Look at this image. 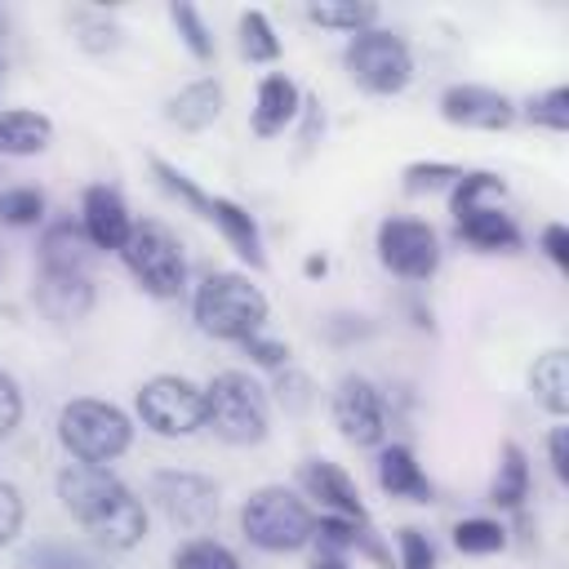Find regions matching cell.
<instances>
[{"mask_svg": "<svg viewBox=\"0 0 569 569\" xmlns=\"http://www.w3.org/2000/svg\"><path fill=\"white\" fill-rule=\"evenodd\" d=\"M547 453H551V471H556V480H569V427H551V436H547Z\"/></svg>", "mask_w": 569, "mask_h": 569, "instance_id": "b9f144b4", "label": "cell"}, {"mask_svg": "<svg viewBox=\"0 0 569 569\" xmlns=\"http://www.w3.org/2000/svg\"><path fill=\"white\" fill-rule=\"evenodd\" d=\"M298 107H302V93H298V84H293L284 71L262 76V80H258V98H253V133H258V138L280 133V129L298 116Z\"/></svg>", "mask_w": 569, "mask_h": 569, "instance_id": "d6986e66", "label": "cell"}, {"mask_svg": "<svg viewBox=\"0 0 569 569\" xmlns=\"http://www.w3.org/2000/svg\"><path fill=\"white\" fill-rule=\"evenodd\" d=\"M80 227H84V236H89L93 249L120 253L124 240H129V231H133V218H129L120 191L107 187V182H98V187H84V196H80Z\"/></svg>", "mask_w": 569, "mask_h": 569, "instance_id": "4fadbf2b", "label": "cell"}, {"mask_svg": "<svg viewBox=\"0 0 569 569\" xmlns=\"http://www.w3.org/2000/svg\"><path fill=\"white\" fill-rule=\"evenodd\" d=\"M453 227H458V240H467L480 253H511V249H520V227L511 222V213L502 204L462 209V213H453Z\"/></svg>", "mask_w": 569, "mask_h": 569, "instance_id": "9a60e30c", "label": "cell"}, {"mask_svg": "<svg viewBox=\"0 0 569 569\" xmlns=\"http://www.w3.org/2000/svg\"><path fill=\"white\" fill-rule=\"evenodd\" d=\"M529 387H533V400H538L547 413L565 418V413H569V356H565V351L538 356L533 369H529Z\"/></svg>", "mask_w": 569, "mask_h": 569, "instance_id": "603a6c76", "label": "cell"}, {"mask_svg": "<svg viewBox=\"0 0 569 569\" xmlns=\"http://www.w3.org/2000/svg\"><path fill=\"white\" fill-rule=\"evenodd\" d=\"M240 53H244L249 62H276V58H280L276 27L267 22V13H262V9L240 13Z\"/></svg>", "mask_w": 569, "mask_h": 569, "instance_id": "83f0119b", "label": "cell"}, {"mask_svg": "<svg viewBox=\"0 0 569 569\" xmlns=\"http://www.w3.org/2000/svg\"><path fill=\"white\" fill-rule=\"evenodd\" d=\"M267 422H271L267 391L249 373H240V369L213 373V382L204 387V427H213L218 440L258 445L267 436Z\"/></svg>", "mask_w": 569, "mask_h": 569, "instance_id": "277c9868", "label": "cell"}, {"mask_svg": "<svg viewBox=\"0 0 569 569\" xmlns=\"http://www.w3.org/2000/svg\"><path fill=\"white\" fill-rule=\"evenodd\" d=\"M307 18L316 27H329V31H369L378 22V4H365V0H316L307 4Z\"/></svg>", "mask_w": 569, "mask_h": 569, "instance_id": "d4e9b609", "label": "cell"}, {"mask_svg": "<svg viewBox=\"0 0 569 569\" xmlns=\"http://www.w3.org/2000/svg\"><path fill=\"white\" fill-rule=\"evenodd\" d=\"M240 347H244V356H249L253 365H262V369H284V365H289V347H284V342H271V338H262V333L244 338Z\"/></svg>", "mask_w": 569, "mask_h": 569, "instance_id": "ab89813d", "label": "cell"}, {"mask_svg": "<svg viewBox=\"0 0 569 569\" xmlns=\"http://www.w3.org/2000/svg\"><path fill=\"white\" fill-rule=\"evenodd\" d=\"M151 173L160 178V187H164V191H173L178 200H187L191 209H200V213H204L209 196H204V191H200V187H196V182H191V178H187L182 169H173L169 160H160V156H156V160H151Z\"/></svg>", "mask_w": 569, "mask_h": 569, "instance_id": "e575fe53", "label": "cell"}, {"mask_svg": "<svg viewBox=\"0 0 569 569\" xmlns=\"http://www.w3.org/2000/svg\"><path fill=\"white\" fill-rule=\"evenodd\" d=\"M538 244H542V253H547L560 271H569V227H565V222H547L542 236H538Z\"/></svg>", "mask_w": 569, "mask_h": 569, "instance_id": "60d3db41", "label": "cell"}, {"mask_svg": "<svg viewBox=\"0 0 569 569\" xmlns=\"http://www.w3.org/2000/svg\"><path fill=\"white\" fill-rule=\"evenodd\" d=\"M151 498L169 516V525H178L196 538L218 520V489H213V480H204L196 471H156Z\"/></svg>", "mask_w": 569, "mask_h": 569, "instance_id": "30bf717a", "label": "cell"}, {"mask_svg": "<svg viewBox=\"0 0 569 569\" xmlns=\"http://www.w3.org/2000/svg\"><path fill=\"white\" fill-rule=\"evenodd\" d=\"M396 547H400V569H436V547H431V538L422 529L405 525L396 533Z\"/></svg>", "mask_w": 569, "mask_h": 569, "instance_id": "d590c367", "label": "cell"}, {"mask_svg": "<svg viewBox=\"0 0 569 569\" xmlns=\"http://www.w3.org/2000/svg\"><path fill=\"white\" fill-rule=\"evenodd\" d=\"M525 116H529V124H542V129H551V133H565V129H569V89L556 84V89H547V93H533V98L525 102Z\"/></svg>", "mask_w": 569, "mask_h": 569, "instance_id": "1f68e13d", "label": "cell"}, {"mask_svg": "<svg viewBox=\"0 0 569 569\" xmlns=\"http://www.w3.org/2000/svg\"><path fill=\"white\" fill-rule=\"evenodd\" d=\"M164 116L178 124V129H209L218 116H222V84L218 80H191L182 84L169 102H164Z\"/></svg>", "mask_w": 569, "mask_h": 569, "instance_id": "44dd1931", "label": "cell"}, {"mask_svg": "<svg viewBox=\"0 0 569 569\" xmlns=\"http://www.w3.org/2000/svg\"><path fill=\"white\" fill-rule=\"evenodd\" d=\"M240 529L244 538L258 547V551H298L311 542V529H316V516L311 507L284 489V485H262L244 498L240 507Z\"/></svg>", "mask_w": 569, "mask_h": 569, "instance_id": "5b68a950", "label": "cell"}, {"mask_svg": "<svg viewBox=\"0 0 569 569\" xmlns=\"http://www.w3.org/2000/svg\"><path fill=\"white\" fill-rule=\"evenodd\" d=\"M120 262L142 284V293H151V298H178L182 284H187L182 244L164 222H151V218L133 222V231H129V240L120 249Z\"/></svg>", "mask_w": 569, "mask_h": 569, "instance_id": "8992f818", "label": "cell"}, {"mask_svg": "<svg viewBox=\"0 0 569 569\" xmlns=\"http://www.w3.org/2000/svg\"><path fill=\"white\" fill-rule=\"evenodd\" d=\"M53 142V120L40 111H0V156H40Z\"/></svg>", "mask_w": 569, "mask_h": 569, "instance_id": "7402d4cb", "label": "cell"}, {"mask_svg": "<svg viewBox=\"0 0 569 569\" xmlns=\"http://www.w3.org/2000/svg\"><path fill=\"white\" fill-rule=\"evenodd\" d=\"M458 164H445V160H418L405 169V191L409 196H422V191H440V187H453L458 182Z\"/></svg>", "mask_w": 569, "mask_h": 569, "instance_id": "836d02e7", "label": "cell"}, {"mask_svg": "<svg viewBox=\"0 0 569 569\" xmlns=\"http://www.w3.org/2000/svg\"><path fill=\"white\" fill-rule=\"evenodd\" d=\"M502 178L489 173V169H476V173H458V182L449 187V213H462V209H476V204H498L502 200Z\"/></svg>", "mask_w": 569, "mask_h": 569, "instance_id": "484cf974", "label": "cell"}, {"mask_svg": "<svg viewBox=\"0 0 569 569\" xmlns=\"http://www.w3.org/2000/svg\"><path fill=\"white\" fill-rule=\"evenodd\" d=\"M342 67L347 76L365 89V93H378V98H391L400 89H409L413 80V53L400 36L382 31V27H369V31H356L342 49Z\"/></svg>", "mask_w": 569, "mask_h": 569, "instance_id": "52a82bcc", "label": "cell"}, {"mask_svg": "<svg viewBox=\"0 0 569 569\" xmlns=\"http://www.w3.org/2000/svg\"><path fill=\"white\" fill-rule=\"evenodd\" d=\"M22 493L9 485V480H0V547H9L13 538H18V529H22Z\"/></svg>", "mask_w": 569, "mask_h": 569, "instance_id": "f35d334b", "label": "cell"}, {"mask_svg": "<svg viewBox=\"0 0 569 569\" xmlns=\"http://www.w3.org/2000/svg\"><path fill=\"white\" fill-rule=\"evenodd\" d=\"M89 258H93V244H89V236H84L80 222H53V227H44V236H40V271L84 276L89 271Z\"/></svg>", "mask_w": 569, "mask_h": 569, "instance_id": "ffe728a7", "label": "cell"}, {"mask_svg": "<svg viewBox=\"0 0 569 569\" xmlns=\"http://www.w3.org/2000/svg\"><path fill=\"white\" fill-rule=\"evenodd\" d=\"M173 569H240V560L213 538H191L173 551Z\"/></svg>", "mask_w": 569, "mask_h": 569, "instance_id": "4dcf8cb0", "label": "cell"}, {"mask_svg": "<svg viewBox=\"0 0 569 569\" xmlns=\"http://www.w3.org/2000/svg\"><path fill=\"white\" fill-rule=\"evenodd\" d=\"M191 316L209 338L244 342L267 325V293L240 271H213L191 298Z\"/></svg>", "mask_w": 569, "mask_h": 569, "instance_id": "7a4b0ae2", "label": "cell"}, {"mask_svg": "<svg viewBox=\"0 0 569 569\" xmlns=\"http://www.w3.org/2000/svg\"><path fill=\"white\" fill-rule=\"evenodd\" d=\"M18 569H98V560L71 542H36L22 551Z\"/></svg>", "mask_w": 569, "mask_h": 569, "instance_id": "f1b7e54d", "label": "cell"}, {"mask_svg": "<svg viewBox=\"0 0 569 569\" xmlns=\"http://www.w3.org/2000/svg\"><path fill=\"white\" fill-rule=\"evenodd\" d=\"M200 218H209L218 231H222V240L249 262V267H267V253H262V231H258V222H253V213L249 209H240L236 200H227V196H209V204H204V213Z\"/></svg>", "mask_w": 569, "mask_h": 569, "instance_id": "ac0fdd59", "label": "cell"}, {"mask_svg": "<svg viewBox=\"0 0 569 569\" xmlns=\"http://www.w3.org/2000/svg\"><path fill=\"white\" fill-rule=\"evenodd\" d=\"M76 22L84 27L80 44H84L89 53H107V49L120 44V27H116V22H107V18H89V13H76Z\"/></svg>", "mask_w": 569, "mask_h": 569, "instance_id": "8d00e7d4", "label": "cell"}, {"mask_svg": "<svg viewBox=\"0 0 569 569\" xmlns=\"http://www.w3.org/2000/svg\"><path fill=\"white\" fill-rule=\"evenodd\" d=\"M311 569H347V556H325V551H316Z\"/></svg>", "mask_w": 569, "mask_h": 569, "instance_id": "7bdbcfd3", "label": "cell"}, {"mask_svg": "<svg viewBox=\"0 0 569 569\" xmlns=\"http://www.w3.org/2000/svg\"><path fill=\"white\" fill-rule=\"evenodd\" d=\"M333 427L342 431L347 445L356 449H373L382 445L387 436V405H382V391L360 378V373H347L338 387H333Z\"/></svg>", "mask_w": 569, "mask_h": 569, "instance_id": "8fae6325", "label": "cell"}, {"mask_svg": "<svg viewBox=\"0 0 569 569\" xmlns=\"http://www.w3.org/2000/svg\"><path fill=\"white\" fill-rule=\"evenodd\" d=\"M373 476H378V485L391 498H409V502H431L436 498V489H431V480L418 467V458H413L409 445H382L378 449V462H373Z\"/></svg>", "mask_w": 569, "mask_h": 569, "instance_id": "e0dca14e", "label": "cell"}, {"mask_svg": "<svg viewBox=\"0 0 569 569\" xmlns=\"http://www.w3.org/2000/svg\"><path fill=\"white\" fill-rule=\"evenodd\" d=\"M529 498V458L516 440L502 445V462H498V476L489 485V502L502 507V511H516L520 502Z\"/></svg>", "mask_w": 569, "mask_h": 569, "instance_id": "cb8c5ba5", "label": "cell"}, {"mask_svg": "<svg viewBox=\"0 0 569 569\" xmlns=\"http://www.w3.org/2000/svg\"><path fill=\"white\" fill-rule=\"evenodd\" d=\"M36 307L49 320H84L93 307V284H89V276H71V271H40Z\"/></svg>", "mask_w": 569, "mask_h": 569, "instance_id": "2e32d148", "label": "cell"}, {"mask_svg": "<svg viewBox=\"0 0 569 569\" xmlns=\"http://www.w3.org/2000/svg\"><path fill=\"white\" fill-rule=\"evenodd\" d=\"M58 440H62V449H67L76 462L107 467V462H116V458L129 449L133 422H129L124 409H116L111 400L80 396V400H67V405L58 409Z\"/></svg>", "mask_w": 569, "mask_h": 569, "instance_id": "3957f363", "label": "cell"}, {"mask_svg": "<svg viewBox=\"0 0 569 569\" xmlns=\"http://www.w3.org/2000/svg\"><path fill=\"white\" fill-rule=\"evenodd\" d=\"M44 191L36 187H4L0 191V222L4 227H36L44 218Z\"/></svg>", "mask_w": 569, "mask_h": 569, "instance_id": "f546056e", "label": "cell"}, {"mask_svg": "<svg viewBox=\"0 0 569 569\" xmlns=\"http://www.w3.org/2000/svg\"><path fill=\"white\" fill-rule=\"evenodd\" d=\"M58 498L71 520L111 551H129L147 538V507L111 467L67 462L58 471Z\"/></svg>", "mask_w": 569, "mask_h": 569, "instance_id": "6da1fadb", "label": "cell"}, {"mask_svg": "<svg viewBox=\"0 0 569 569\" xmlns=\"http://www.w3.org/2000/svg\"><path fill=\"white\" fill-rule=\"evenodd\" d=\"M22 422V387L13 382V373L0 369V440L13 436Z\"/></svg>", "mask_w": 569, "mask_h": 569, "instance_id": "74e56055", "label": "cell"}, {"mask_svg": "<svg viewBox=\"0 0 569 569\" xmlns=\"http://www.w3.org/2000/svg\"><path fill=\"white\" fill-rule=\"evenodd\" d=\"M453 547L462 556H493L507 547V529L489 516H471V520H458L453 525Z\"/></svg>", "mask_w": 569, "mask_h": 569, "instance_id": "4316f807", "label": "cell"}, {"mask_svg": "<svg viewBox=\"0 0 569 569\" xmlns=\"http://www.w3.org/2000/svg\"><path fill=\"white\" fill-rule=\"evenodd\" d=\"M169 18H173V27H178L182 44L191 49V58L209 62V58H213V36H209V27L200 22V13H196L191 4H169Z\"/></svg>", "mask_w": 569, "mask_h": 569, "instance_id": "d6a6232c", "label": "cell"}, {"mask_svg": "<svg viewBox=\"0 0 569 569\" xmlns=\"http://www.w3.org/2000/svg\"><path fill=\"white\" fill-rule=\"evenodd\" d=\"M378 262L400 280H431L440 267V240L418 218H387L378 227Z\"/></svg>", "mask_w": 569, "mask_h": 569, "instance_id": "9c48e42d", "label": "cell"}, {"mask_svg": "<svg viewBox=\"0 0 569 569\" xmlns=\"http://www.w3.org/2000/svg\"><path fill=\"white\" fill-rule=\"evenodd\" d=\"M298 480H302V489L325 507V516L369 520V511H365V502H360L356 480H351L338 462H329V458H307V462L298 467Z\"/></svg>", "mask_w": 569, "mask_h": 569, "instance_id": "5bb4252c", "label": "cell"}, {"mask_svg": "<svg viewBox=\"0 0 569 569\" xmlns=\"http://www.w3.org/2000/svg\"><path fill=\"white\" fill-rule=\"evenodd\" d=\"M133 405H138L142 427H151L164 440H182L204 427V387H196L191 378H178V373L147 378L138 387Z\"/></svg>", "mask_w": 569, "mask_h": 569, "instance_id": "ba28073f", "label": "cell"}, {"mask_svg": "<svg viewBox=\"0 0 569 569\" xmlns=\"http://www.w3.org/2000/svg\"><path fill=\"white\" fill-rule=\"evenodd\" d=\"M440 116L449 124H458V129H485V133H493V129H507L516 120V107H511L507 93H498L489 84H449L440 93Z\"/></svg>", "mask_w": 569, "mask_h": 569, "instance_id": "7c38bea8", "label": "cell"}]
</instances>
